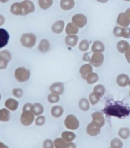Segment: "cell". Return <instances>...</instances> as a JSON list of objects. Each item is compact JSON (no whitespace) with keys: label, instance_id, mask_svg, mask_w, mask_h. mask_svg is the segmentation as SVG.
<instances>
[{"label":"cell","instance_id":"cell-12","mask_svg":"<svg viewBox=\"0 0 130 148\" xmlns=\"http://www.w3.org/2000/svg\"><path fill=\"white\" fill-rule=\"evenodd\" d=\"M104 55L102 53H94L92 55V57L89 61V63L95 66V67H98L100 66L104 62Z\"/></svg>","mask_w":130,"mask_h":148},{"label":"cell","instance_id":"cell-43","mask_svg":"<svg viewBox=\"0 0 130 148\" xmlns=\"http://www.w3.org/2000/svg\"><path fill=\"white\" fill-rule=\"evenodd\" d=\"M125 58L127 60V62L130 63V46L129 48V49L127 50V51L125 52Z\"/></svg>","mask_w":130,"mask_h":148},{"label":"cell","instance_id":"cell-2","mask_svg":"<svg viewBox=\"0 0 130 148\" xmlns=\"http://www.w3.org/2000/svg\"><path fill=\"white\" fill-rule=\"evenodd\" d=\"M103 111L107 115L114 116L118 118L127 117L130 113L129 108L118 104L108 105L106 106Z\"/></svg>","mask_w":130,"mask_h":148},{"label":"cell","instance_id":"cell-38","mask_svg":"<svg viewBox=\"0 0 130 148\" xmlns=\"http://www.w3.org/2000/svg\"><path fill=\"white\" fill-rule=\"evenodd\" d=\"M89 48V44L87 40L84 39L82 40L79 44V48L81 51H86Z\"/></svg>","mask_w":130,"mask_h":148},{"label":"cell","instance_id":"cell-46","mask_svg":"<svg viewBox=\"0 0 130 148\" xmlns=\"http://www.w3.org/2000/svg\"><path fill=\"white\" fill-rule=\"evenodd\" d=\"M0 148H9L7 145H5L3 143H1Z\"/></svg>","mask_w":130,"mask_h":148},{"label":"cell","instance_id":"cell-19","mask_svg":"<svg viewBox=\"0 0 130 148\" xmlns=\"http://www.w3.org/2000/svg\"><path fill=\"white\" fill-rule=\"evenodd\" d=\"M5 106L8 110L12 111H15L18 107V102L13 99H8L6 101Z\"/></svg>","mask_w":130,"mask_h":148},{"label":"cell","instance_id":"cell-18","mask_svg":"<svg viewBox=\"0 0 130 148\" xmlns=\"http://www.w3.org/2000/svg\"><path fill=\"white\" fill-rule=\"evenodd\" d=\"M105 50V46L102 42L99 40L95 41L93 44L92 51L95 53H100Z\"/></svg>","mask_w":130,"mask_h":148},{"label":"cell","instance_id":"cell-1","mask_svg":"<svg viewBox=\"0 0 130 148\" xmlns=\"http://www.w3.org/2000/svg\"><path fill=\"white\" fill-rule=\"evenodd\" d=\"M35 11V6L30 1L15 3L11 5V13L15 15H27Z\"/></svg>","mask_w":130,"mask_h":148},{"label":"cell","instance_id":"cell-5","mask_svg":"<svg viewBox=\"0 0 130 148\" xmlns=\"http://www.w3.org/2000/svg\"><path fill=\"white\" fill-rule=\"evenodd\" d=\"M30 76V71L24 67L18 68L15 71V77L20 82L27 81L29 79Z\"/></svg>","mask_w":130,"mask_h":148},{"label":"cell","instance_id":"cell-40","mask_svg":"<svg viewBox=\"0 0 130 148\" xmlns=\"http://www.w3.org/2000/svg\"><path fill=\"white\" fill-rule=\"evenodd\" d=\"M46 119L43 116H40L36 118L35 119V125L37 126H43L45 123Z\"/></svg>","mask_w":130,"mask_h":148},{"label":"cell","instance_id":"cell-45","mask_svg":"<svg viewBox=\"0 0 130 148\" xmlns=\"http://www.w3.org/2000/svg\"><path fill=\"white\" fill-rule=\"evenodd\" d=\"M89 53H84L83 55V59L85 61H89L91 60V58L89 57Z\"/></svg>","mask_w":130,"mask_h":148},{"label":"cell","instance_id":"cell-11","mask_svg":"<svg viewBox=\"0 0 130 148\" xmlns=\"http://www.w3.org/2000/svg\"><path fill=\"white\" fill-rule=\"evenodd\" d=\"M114 34L116 37H123L125 38H130V28L116 26L114 28Z\"/></svg>","mask_w":130,"mask_h":148},{"label":"cell","instance_id":"cell-6","mask_svg":"<svg viewBox=\"0 0 130 148\" xmlns=\"http://www.w3.org/2000/svg\"><path fill=\"white\" fill-rule=\"evenodd\" d=\"M65 126L68 129L75 130L78 129L79 127V121L75 116L69 115L65 118Z\"/></svg>","mask_w":130,"mask_h":148},{"label":"cell","instance_id":"cell-7","mask_svg":"<svg viewBox=\"0 0 130 148\" xmlns=\"http://www.w3.org/2000/svg\"><path fill=\"white\" fill-rule=\"evenodd\" d=\"M117 24L122 27H127L130 24V8L125 13H120L117 18Z\"/></svg>","mask_w":130,"mask_h":148},{"label":"cell","instance_id":"cell-15","mask_svg":"<svg viewBox=\"0 0 130 148\" xmlns=\"http://www.w3.org/2000/svg\"><path fill=\"white\" fill-rule=\"evenodd\" d=\"M9 38L7 32L3 28L0 29V48H2L7 44Z\"/></svg>","mask_w":130,"mask_h":148},{"label":"cell","instance_id":"cell-47","mask_svg":"<svg viewBox=\"0 0 130 148\" xmlns=\"http://www.w3.org/2000/svg\"><path fill=\"white\" fill-rule=\"evenodd\" d=\"M128 85H130V79L129 80V84Z\"/></svg>","mask_w":130,"mask_h":148},{"label":"cell","instance_id":"cell-8","mask_svg":"<svg viewBox=\"0 0 130 148\" xmlns=\"http://www.w3.org/2000/svg\"><path fill=\"white\" fill-rule=\"evenodd\" d=\"M11 53L8 50H4L0 53V68L1 69H5L9 61L11 60Z\"/></svg>","mask_w":130,"mask_h":148},{"label":"cell","instance_id":"cell-33","mask_svg":"<svg viewBox=\"0 0 130 148\" xmlns=\"http://www.w3.org/2000/svg\"><path fill=\"white\" fill-rule=\"evenodd\" d=\"M53 3V1L51 0H40L39 1V5L41 8L46 10L51 6Z\"/></svg>","mask_w":130,"mask_h":148},{"label":"cell","instance_id":"cell-10","mask_svg":"<svg viewBox=\"0 0 130 148\" xmlns=\"http://www.w3.org/2000/svg\"><path fill=\"white\" fill-rule=\"evenodd\" d=\"M100 129L101 127L92 121L87 126V132L90 136L95 137L100 133Z\"/></svg>","mask_w":130,"mask_h":148},{"label":"cell","instance_id":"cell-39","mask_svg":"<svg viewBox=\"0 0 130 148\" xmlns=\"http://www.w3.org/2000/svg\"><path fill=\"white\" fill-rule=\"evenodd\" d=\"M48 101L51 103H56L60 101V97L56 94H49L48 97Z\"/></svg>","mask_w":130,"mask_h":148},{"label":"cell","instance_id":"cell-29","mask_svg":"<svg viewBox=\"0 0 130 148\" xmlns=\"http://www.w3.org/2000/svg\"><path fill=\"white\" fill-rule=\"evenodd\" d=\"M78 28L74 25L72 23H69L66 28V33L68 35H75L78 33Z\"/></svg>","mask_w":130,"mask_h":148},{"label":"cell","instance_id":"cell-26","mask_svg":"<svg viewBox=\"0 0 130 148\" xmlns=\"http://www.w3.org/2000/svg\"><path fill=\"white\" fill-rule=\"evenodd\" d=\"M117 49L118 51L120 53H125L127 51V50L129 48V44L127 42V41H125V40H121L119 41L116 45Z\"/></svg>","mask_w":130,"mask_h":148},{"label":"cell","instance_id":"cell-22","mask_svg":"<svg viewBox=\"0 0 130 148\" xmlns=\"http://www.w3.org/2000/svg\"><path fill=\"white\" fill-rule=\"evenodd\" d=\"M78 39V37L77 35H68L65 38V43L68 46L74 47L77 44Z\"/></svg>","mask_w":130,"mask_h":148},{"label":"cell","instance_id":"cell-41","mask_svg":"<svg viewBox=\"0 0 130 148\" xmlns=\"http://www.w3.org/2000/svg\"><path fill=\"white\" fill-rule=\"evenodd\" d=\"M13 94L14 96H15L17 98H21L22 96H23L24 92L22 89L19 88H17L13 89Z\"/></svg>","mask_w":130,"mask_h":148},{"label":"cell","instance_id":"cell-28","mask_svg":"<svg viewBox=\"0 0 130 148\" xmlns=\"http://www.w3.org/2000/svg\"><path fill=\"white\" fill-rule=\"evenodd\" d=\"M50 44L46 39H42L39 44V50L42 52H47L49 50Z\"/></svg>","mask_w":130,"mask_h":148},{"label":"cell","instance_id":"cell-14","mask_svg":"<svg viewBox=\"0 0 130 148\" xmlns=\"http://www.w3.org/2000/svg\"><path fill=\"white\" fill-rule=\"evenodd\" d=\"M92 117L93 118V121L101 127L105 125V120L102 113L100 112H94L92 115Z\"/></svg>","mask_w":130,"mask_h":148},{"label":"cell","instance_id":"cell-34","mask_svg":"<svg viewBox=\"0 0 130 148\" xmlns=\"http://www.w3.org/2000/svg\"><path fill=\"white\" fill-rule=\"evenodd\" d=\"M98 79V75L97 73L92 72L87 77L86 80L89 84H92L96 82Z\"/></svg>","mask_w":130,"mask_h":148},{"label":"cell","instance_id":"cell-31","mask_svg":"<svg viewBox=\"0 0 130 148\" xmlns=\"http://www.w3.org/2000/svg\"><path fill=\"white\" fill-rule=\"evenodd\" d=\"M118 134L122 139H127L130 136V130L127 128H121L119 130Z\"/></svg>","mask_w":130,"mask_h":148},{"label":"cell","instance_id":"cell-37","mask_svg":"<svg viewBox=\"0 0 130 148\" xmlns=\"http://www.w3.org/2000/svg\"><path fill=\"white\" fill-rule=\"evenodd\" d=\"M100 97L98 96L96 94L94 93L90 94L89 95V100L91 104L93 105H95L98 103L100 100Z\"/></svg>","mask_w":130,"mask_h":148},{"label":"cell","instance_id":"cell-4","mask_svg":"<svg viewBox=\"0 0 130 148\" xmlns=\"http://www.w3.org/2000/svg\"><path fill=\"white\" fill-rule=\"evenodd\" d=\"M37 41V37L35 34L32 33L24 34L20 38V42L22 45L26 48H32L35 45Z\"/></svg>","mask_w":130,"mask_h":148},{"label":"cell","instance_id":"cell-36","mask_svg":"<svg viewBox=\"0 0 130 148\" xmlns=\"http://www.w3.org/2000/svg\"><path fill=\"white\" fill-rule=\"evenodd\" d=\"M55 148H65L67 145L66 142L65 140L62 138H56L54 141Z\"/></svg>","mask_w":130,"mask_h":148},{"label":"cell","instance_id":"cell-27","mask_svg":"<svg viewBox=\"0 0 130 148\" xmlns=\"http://www.w3.org/2000/svg\"><path fill=\"white\" fill-rule=\"evenodd\" d=\"M11 113L9 111L6 109L3 108L0 110V120L3 122H7L10 119Z\"/></svg>","mask_w":130,"mask_h":148},{"label":"cell","instance_id":"cell-9","mask_svg":"<svg viewBox=\"0 0 130 148\" xmlns=\"http://www.w3.org/2000/svg\"><path fill=\"white\" fill-rule=\"evenodd\" d=\"M72 22L77 27H83L87 24V17L83 14H76L72 17Z\"/></svg>","mask_w":130,"mask_h":148},{"label":"cell","instance_id":"cell-3","mask_svg":"<svg viewBox=\"0 0 130 148\" xmlns=\"http://www.w3.org/2000/svg\"><path fill=\"white\" fill-rule=\"evenodd\" d=\"M32 105L30 103H27L24 105L22 110V113L20 117V121L24 126H29L32 123L35 115L31 111Z\"/></svg>","mask_w":130,"mask_h":148},{"label":"cell","instance_id":"cell-21","mask_svg":"<svg viewBox=\"0 0 130 148\" xmlns=\"http://www.w3.org/2000/svg\"><path fill=\"white\" fill-rule=\"evenodd\" d=\"M62 137L66 143H71L75 139L76 135L73 132L66 131L62 134Z\"/></svg>","mask_w":130,"mask_h":148},{"label":"cell","instance_id":"cell-23","mask_svg":"<svg viewBox=\"0 0 130 148\" xmlns=\"http://www.w3.org/2000/svg\"><path fill=\"white\" fill-rule=\"evenodd\" d=\"M60 7L64 10H69L73 8L75 4L73 0H62L60 2Z\"/></svg>","mask_w":130,"mask_h":148},{"label":"cell","instance_id":"cell-16","mask_svg":"<svg viewBox=\"0 0 130 148\" xmlns=\"http://www.w3.org/2000/svg\"><path fill=\"white\" fill-rule=\"evenodd\" d=\"M92 66L89 64H85L82 66L80 69V73L81 75V77L83 79H86L87 77L92 73Z\"/></svg>","mask_w":130,"mask_h":148},{"label":"cell","instance_id":"cell-42","mask_svg":"<svg viewBox=\"0 0 130 148\" xmlns=\"http://www.w3.org/2000/svg\"><path fill=\"white\" fill-rule=\"evenodd\" d=\"M43 148H54V143L51 139H46L43 143Z\"/></svg>","mask_w":130,"mask_h":148},{"label":"cell","instance_id":"cell-32","mask_svg":"<svg viewBox=\"0 0 130 148\" xmlns=\"http://www.w3.org/2000/svg\"><path fill=\"white\" fill-rule=\"evenodd\" d=\"M93 93L96 94L100 97H102L105 94V88L102 84L96 85L93 89Z\"/></svg>","mask_w":130,"mask_h":148},{"label":"cell","instance_id":"cell-13","mask_svg":"<svg viewBox=\"0 0 130 148\" xmlns=\"http://www.w3.org/2000/svg\"><path fill=\"white\" fill-rule=\"evenodd\" d=\"M49 90L53 94L58 95H62L64 92V86L62 83H54L51 85Z\"/></svg>","mask_w":130,"mask_h":148},{"label":"cell","instance_id":"cell-17","mask_svg":"<svg viewBox=\"0 0 130 148\" xmlns=\"http://www.w3.org/2000/svg\"><path fill=\"white\" fill-rule=\"evenodd\" d=\"M129 77L127 74H120L117 77L116 83L120 86L125 87L129 84Z\"/></svg>","mask_w":130,"mask_h":148},{"label":"cell","instance_id":"cell-25","mask_svg":"<svg viewBox=\"0 0 130 148\" xmlns=\"http://www.w3.org/2000/svg\"><path fill=\"white\" fill-rule=\"evenodd\" d=\"M31 111L35 115H40L43 112V106L42 105H41L40 103H35L32 105V106L31 108Z\"/></svg>","mask_w":130,"mask_h":148},{"label":"cell","instance_id":"cell-20","mask_svg":"<svg viewBox=\"0 0 130 148\" xmlns=\"http://www.w3.org/2000/svg\"><path fill=\"white\" fill-rule=\"evenodd\" d=\"M65 23L63 21H58L53 25L51 29L54 33L60 34L62 32Z\"/></svg>","mask_w":130,"mask_h":148},{"label":"cell","instance_id":"cell-44","mask_svg":"<svg viewBox=\"0 0 130 148\" xmlns=\"http://www.w3.org/2000/svg\"><path fill=\"white\" fill-rule=\"evenodd\" d=\"M65 148H76V144L74 143H67Z\"/></svg>","mask_w":130,"mask_h":148},{"label":"cell","instance_id":"cell-24","mask_svg":"<svg viewBox=\"0 0 130 148\" xmlns=\"http://www.w3.org/2000/svg\"><path fill=\"white\" fill-rule=\"evenodd\" d=\"M64 109L62 106L56 105L51 108V114L55 118H59L63 114Z\"/></svg>","mask_w":130,"mask_h":148},{"label":"cell","instance_id":"cell-35","mask_svg":"<svg viewBox=\"0 0 130 148\" xmlns=\"http://www.w3.org/2000/svg\"><path fill=\"white\" fill-rule=\"evenodd\" d=\"M123 143L122 141L118 138H114L110 142L111 148H122Z\"/></svg>","mask_w":130,"mask_h":148},{"label":"cell","instance_id":"cell-48","mask_svg":"<svg viewBox=\"0 0 130 148\" xmlns=\"http://www.w3.org/2000/svg\"><path fill=\"white\" fill-rule=\"evenodd\" d=\"M111 148V147H110V148Z\"/></svg>","mask_w":130,"mask_h":148},{"label":"cell","instance_id":"cell-30","mask_svg":"<svg viewBox=\"0 0 130 148\" xmlns=\"http://www.w3.org/2000/svg\"><path fill=\"white\" fill-rule=\"evenodd\" d=\"M79 106L80 108L84 112L87 111L89 110V101L85 98H83L79 101Z\"/></svg>","mask_w":130,"mask_h":148}]
</instances>
